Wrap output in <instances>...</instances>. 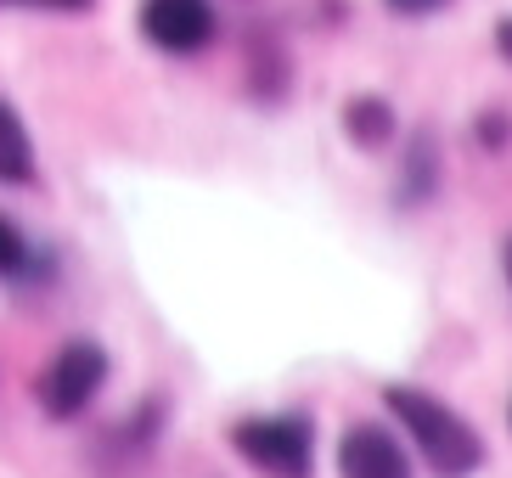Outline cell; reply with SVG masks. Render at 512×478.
I'll return each instance as SVG.
<instances>
[{"label": "cell", "instance_id": "obj_1", "mask_svg": "<svg viewBox=\"0 0 512 478\" xmlns=\"http://www.w3.org/2000/svg\"><path fill=\"white\" fill-rule=\"evenodd\" d=\"M383 405H389V417L411 434V445L422 450V462L434 467V478H473L484 467V439L473 434V422L462 411H451L445 400H434L428 389L389 383Z\"/></svg>", "mask_w": 512, "mask_h": 478}, {"label": "cell", "instance_id": "obj_2", "mask_svg": "<svg viewBox=\"0 0 512 478\" xmlns=\"http://www.w3.org/2000/svg\"><path fill=\"white\" fill-rule=\"evenodd\" d=\"M231 445L254 473L265 478H310L316 473V428L299 411L282 417H242L231 428Z\"/></svg>", "mask_w": 512, "mask_h": 478}, {"label": "cell", "instance_id": "obj_3", "mask_svg": "<svg viewBox=\"0 0 512 478\" xmlns=\"http://www.w3.org/2000/svg\"><path fill=\"white\" fill-rule=\"evenodd\" d=\"M107 349L96 344V338H68V344L51 355V366L40 372V383H34V394H40V405H46L51 422H74L85 417L96 405V394L107 389Z\"/></svg>", "mask_w": 512, "mask_h": 478}, {"label": "cell", "instance_id": "obj_4", "mask_svg": "<svg viewBox=\"0 0 512 478\" xmlns=\"http://www.w3.org/2000/svg\"><path fill=\"white\" fill-rule=\"evenodd\" d=\"M214 6L209 0H141V34H147L158 51H175V57H192L214 40Z\"/></svg>", "mask_w": 512, "mask_h": 478}, {"label": "cell", "instance_id": "obj_5", "mask_svg": "<svg viewBox=\"0 0 512 478\" xmlns=\"http://www.w3.org/2000/svg\"><path fill=\"white\" fill-rule=\"evenodd\" d=\"M338 478H411V456L383 422H355L338 439Z\"/></svg>", "mask_w": 512, "mask_h": 478}, {"label": "cell", "instance_id": "obj_6", "mask_svg": "<svg viewBox=\"0 0 512 478\" xmlns=\"http://www.w3.org/2000/svg\"><path fill=\"white\" fill-rule=\"evenodd\" d=\"M0 186H34V141L29 124L0 96Z\"/></svg>", "mask_w": 512, "mask_h": 478}, {"label": "cell", "instance_id": "obj_7", "mask_svg": "<svg viewBox=\"0 0 512 478\" xmlns=\"http://www.w3.org/2000/svg\"><path fill=\"white\" fill-rule=\"evenodd\" d=\"M40 276H46V254L23 237V225H17L12 214H0V282L29 287V282H40Z\"/></svg>", "mask_w": 512, "mask_h": 478}, {"label": "cell", "instance_id": "obj_8", "mask_svg": "<svg viewBox=\"0 0 512 478\" xmlns=\"http://www.w3.org/2000/svg\"><path fill=\"white\" fill-rule=\"evenodd\" d=\"M344 130L355 147H389L394 141V107L383 102V96H355V102L344 107Z\"/></svg>", "mask_w": 512, "mask_h": 478}, {"label": "cell", "instance_id": "obj_9", "mask_svg": "<svg viewBox=\"0 0 512 478\" xmlns=\"http://www.w3.org/2000/svg\"><path fill=\"white\" fill-rule=\"evenodd\" d=\"M439 186V152H434V135L422 130L411 135L406 147V169H400V203H428Z\"/></svg>", "mask_w": 512, "mask_h": 478}, {"label": "cell", "instance_id": "obj_10", "mask_svg": "<svg viewBox=\"0 0 512 478\" xmlns=\"http://www.w3.org/2000/svg\"><path fill=\"white\" fill-rule=\"evenodd\" d=\"M0 6H40V12H91L96 0H0Z\"/></svg>", "mask_w": 512, "mask_h": 478}, {"label": "cell", "instance_id": "obj_11", "mask_svg": "<svg viewBox=\"0 0 512 478\" xmlns=\"http://www.w3.org/2000/svg\"><path fill=\"white\" fill-rule=\"evenodd\" d=\"M479 141H490V147H501V141H507V119H501V113H484V124H479Z\"/></svg>", "mask_w": 512, "mask_h": 478}, {"label": "cell", "instance_id": "obj_12", "mask_svg": "<svg viewBox=\"0 0 512 478\" xmlns=\"http://www.w3.org/2000/svg\"><path fill=\"white\" fill-rule=\"evenodd\" d=\"M445 0H389V12H400V17H422V12H439Z\"/></svg>", "mask_w": 512, "mask_h": 478}, {"label": "cell", "instance_id": "obj_13", "mask_svg": "<svg viewBox=\"0 0 512 478\" xmlns=\"http://www.w3.org/2000/svg\"><path fill=\"white\" fill-rule=\"evenodd\" d=\"M496 45H501V57L512 62V17H501V29H496Z\"/></svg>", "mask_w": 512, "mask_h": 478}, {"label": "cell", "instance_id": "obj_14", "mask_svg": "<svg viewBox=\"0 0 512 478\" xmlns=\"http://www.w3.org/2000/svg\"><path fill=\"white\" fill-rule=\"evenodd\" d=\"M501 270H507V287H512V237H507V248H501Z\"/></svg>", "mask_w": 512, "mask_h": 478}]
</instances>
